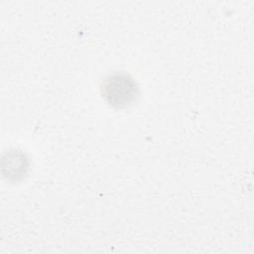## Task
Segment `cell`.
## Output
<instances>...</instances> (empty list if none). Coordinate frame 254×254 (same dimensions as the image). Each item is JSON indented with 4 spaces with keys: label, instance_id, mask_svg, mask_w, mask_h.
<instances>
[{
    "label": "cell",
    "instance_id": "1",
    "mask_svg": "<svg viewBox=\"0 0 254 254\" xmlns=\"http://www.w3.org/2000/svg\"><path fill=\"white\" fill-rule=\"evenodd\" d=\"M100 92L108 105L116 109H125L137 100L139 87L129 74L114 72L102 81Z\"/></svg>",
    "mask_w": 254,
    "mask_h": 254
},
{
    "label": "cell",
    "instance_id": "2",
    "mask_svg": "<svg viewBox=\"0 0 254 254\" xmlns=\"http://www.w3.org/2000/svg\"><path fill=\"white\" fill-rule=\"evenodd\" d=\"M16 157H17V151H12V152H9L7 154V158H3V160L7 161V165L6 164H2V167L3 169L7 168L8 169V173L5 174V176L8 175V178H14L17 180V177H16V171H15V168L17 169V172L19 174V177L21 176H25V174L27 173V170H28V167H29V164H28V159L25 157V154H23L22 152L20 153V156L16 162Z\"/></svg>",
    "mask_w": 254,
    "mask_h": 254
}]
</instances>
